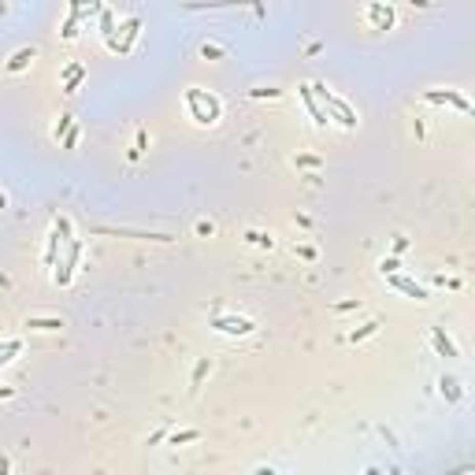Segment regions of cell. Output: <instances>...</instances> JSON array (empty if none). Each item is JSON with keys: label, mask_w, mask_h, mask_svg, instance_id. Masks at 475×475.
<instances>
[{"label": "cell", "mask_w": 475, "mask_h": 475, "mask_svg": "<svg viewBox=\"0 0 475 475\" xmlns=\"http://www.w3.org/2000/svg\"><path fill=\"white\" fill-rule=\"evenodd\" d=\"M375 330H379V323H368V327H364V330H357V334H349V342H360V338H368V334H375Z\"/></svg>", "instance_id": "cell-10"}, {"label": "cell", "mask_w": 475, "mask_h": 475, "mask_svg": "<svg viewBox=\"0 0 475 475\" xmlns=\"http://www.w3.org/2000/svg\"><path fill=\"white\" fill-rule=\"evenodd\" d=\"M11 393H15V390H11V386H4V390H0V398H11Z\"/></svg>", "instance_id": "cell-15"}, {"label": "cell", "mask_w": 475, "mask_h": 475, "mask_svg": "<svg viewBox=\"0 0 475 475\" xmlns=\"http://www.w3.org/2000/svg\"><path fill=\"white\" fill-rule=\"evenodd\" d=\"M398 267H401V264L393 260V256H390V260H383V271H386V275H393V271H398Z\"/></svg>", "instance_id": "cell-13"}, {"label": "cell", "mask_w": 475, "mask_h": 475, "mask_svg": "<svg viewBox=\"0 0 475 475\" xmlns=\"http://www.w3.org/2000/svg\"><path fill=\"white\" fill-rule=\"evenodd\" d=\"M30 60H34V49H19V52L11 56V63H8V71H23V67H26Z\"/></svg>", "instance_id": "cell-4"}, {"label": "cell", "mask_w": 475, "mask_h": 475, "mask_svg": "<svg viewBox=\"0 0 475 475\" xmlns=\"http://www.w3.org/2000/svg\"><path fill=\"white\" fill-rule=\"evenodd\" d=\"M442 393H446L449 401H457V398H461V390H457V379H442Z\"/></svg>", "instance_id": "cell-7"}, {"label": "cell", "mask_w": 475, "mask_h": 475, "mask_svg": "<svg viewBox=\"0 0 475 475\" xmlns=\"http://www.w3.org/2000/svg\"><path fill=\"white\" fill-rule=\"evenodd\" d=\"M434 345H438V349H442V353H446V357H457V349H453V345H449L446 338H442V334H438V330H434Z\"/></svg>", "instance_id": "cell-9"}, {"label": "cell", "mask_w": 475, "mask_h": 475, "mask_svg": "<svg viewBox=\"0 0 475 475\" xmlns=\"http://www.w3.org/2000/svg\"><path fill=\"white\" fill-rule=\"evenodd\" d=\"M197 234H201V237H212V234H215V227H212V223H204V219H201V223H197Z\"/></svg>", "instance_id": "cell-12"}, {"label": "cell", "mask_w": 475, "mask_h": 475, "mask_svg": "<svg viewBox=\"0 0 475 475\" xmlns=\"http://www.w3.org/2000/svg\"><path fill=\"white\" fill-rule=\"evenodd\" d=\"M0 475H8V457H0Z\"/></svg>", "instance_id": "cell-14"}, {"label": "cell", "mask_w": 475, "mask_h": 475, "mask_svg": "<svg viewBox=\"0 0 475 475\" xmlns=\"http://www.w3.org/2000/svg\"><path fill=\"white\" fill-rule=\"evenodd\" d=\"M0 208H4V193H0Z\"/></svg>", "instance_id": "cell-16"}, {"label": "cell", "mask_w": 475, "mask_h": 475, "mask_svg": "<svg viewBox=\"0 0 475 475\" xmlns=\"http://www.w3.org/2000/svg\"><path fill=\"white\" fill-rule=\"evenodd\" d=\"M26 327L30 330H60L63 320H26Z\"/></svg>", "instance_id": "cell-5"}, {"label": "cell", "mask_w": 475, "mask_h": 475, "mask_svg": "<svg viewBox=\"0 0 475 475\" xmlns=\"http://www.w3.org/2000/svg\"><path fill=\"white\" fill-rule=\"evenodd\" d=\"M215 330H223V334H252L256 330V323L245 320V315H219V320H212Z\"/></svg>", "instance_id": "cell-1"}, {"label": "cell", "mask_w": 475, "mask_h": 475, "mask_svg": "<svg viewBox=\"0 0 475 475\" xmlns=\"http://www.w3.org/2000/svg\"><path fill=\"white\" fill-rule=\"evenodd\" d=\"M197 438H201V431H182V434H175L171 442H175V446H179V442H197Z\"/></svg>", "instance_id": "cell-11"}, {"label": "cell", "mask_w": 475, "mask_h": 475, "mask_svg": "<svg viewBox=\"0 0 475 475\" xmlns=\"http://www.w3.org/2000/svg\"><path fill=\"white\" fill-rule=\"evenodd\" d=\"M312 89H320V97H323V101H327L330 108H334V115L342 119V126H357V115H353V112H349V108H345L342 101H334V97H330V93H327L323 86H312Z\"/></svg>", "instance_id": "cell-2"}, {"label": "cell", "mask_w": 475, "mask_h": 475, "mask_svg": "<svg viewBox=\"0 0 475 475\" xmlns=\"http://www.w3.org/2000/svg\"><path fill=\"white\" fill-rule=\"evenodd\" d=\"M245 237H249L252 245H267V249H271V234H260V230H249Z\"/></svg>", "instance_id": "cell-8"}, {"label": "cell", "mask_w": 475, "mask_h": 475, "mask_svg": "<svg viewBox=\"0 0 475 475\" xmlns=\"http://www.w3.org/2000/svg\"><path fill=\"white\" fill-rule=\"evenodd\" d=\"M371 19H375L379 26H383V30H386V26L393 23V11H390V8H379V4H375V8H371Z\"/></svg>", "instance_id": "cell-6"}, {"label": "cell", "mask_w": 475, "mask_h": 475, "mask_svg": "<svg viewBox=\"0 0 475 475\" xmlns=\"http://www.w3.org/2000/svg\"><path fill=\"white\" fill-rule=\"evenodd\" d=\"M393 286H398V290H405V293H412L416 301H427V297H431L423 286H416V282H408V279H393Z\"/></svg>", "instance_id": "cell-3"}]
</instances>
